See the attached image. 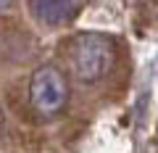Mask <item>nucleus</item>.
I'll list each match as a JSON object with an SVG mask.
<instances>
[{
  "instance_id": "1",
  "label": "nucleus",
  "mask_w": 158,
  "mask_h": 153,
  "mask_svg": "<svg viewBox=\"0 0 158 153\" xmlns=\"http://www.w3.org/2000/svg\"><path fill=\"white\" fill-rule=\"evenodd\" d=\"M113 42L98 32H85L77 34L69 45V61H71V71L79 82H98L103 79L113 66Z\"/></svg>"
},
{
  "instance_id": "2",
  "label": "nucleus",
  "mask_w": 158,
  "mask_h": 153,
  "mask_svg": "<svg viewBox=\"0 0 158 153\" xmlns=\"http://www.w3.org/2000/svg\"><path fill=\"white\" fill-rule=\"evenodd\" d=\"M29 103L42 119H53L69 103V82L61 69L40 66L29 82Z\"/></svg>"
},
{
  "instance_id": "3",
  "label": "nucleus",
  "mask_w": 158,
  "mask_h": 153,
  "mask_svg": "<svg viewBox=\"0 0 158 153\" xmlns=\"http://www.w3.org/2000/svg\"><path fill=\"white\" fill-rule=\"evenodd\" d=\"M85 0H29L32 13L45 27H61L79 13Z\"/></svg>"
},
{
  "instance_id": "4",
  "label": "nucleus",
  "mask_w": 158,
  "mask_h": 153,
  "mask_svg": "<svg viewBox=\"0 0 158 153\" xmlns=\"http://www.w3.org/2000/svg\"><path fill=\"white\" fill-rule=\"evenodd\" d=\"M8 6H13V0H0V11H3V8H8Z\"/></svg>"
}]
</instances>
